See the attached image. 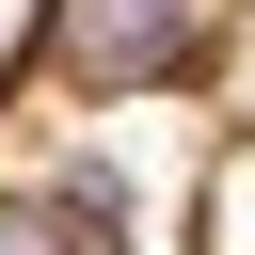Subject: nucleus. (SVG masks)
Returning <instances> with one entry per match:
<instances>
[{"label": "nucleus", "mask_w": 255, "mask_h": 255, "mask_svg": "<svg viewBox=\"0 0 255 255\" xmlns=\"http://www.w3.org/2000/svg\"><path fill=\"white\" fill-rule=\"evenodd\" d=\"M0 255H255V0H32L0 32Z\"/></svg>", "instance_id": "f257e3e1"}]
</instances>
